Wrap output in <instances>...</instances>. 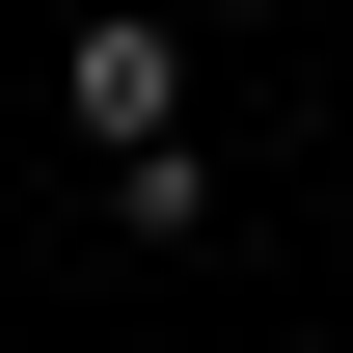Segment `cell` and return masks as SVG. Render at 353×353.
Instances as JSON below:
<instances>
[{"label":"cell","mask_w":353,"mask_h":353,"mask_svg":"<svg viewBox=\"0 0 353 353\" xmlns=\"http://www.w3.org/2000/svg\"><path fill=\"white\" fill-rule=\"evenodd\" d=\"M190 0H82V28H54V136H82V163H136V136H190Z\"/></svg>","instance_id":"6da1fadb"},{"label":"cell","mask_w":353,"mask_h":353,"mask_svg":"<svg viewBox=\"0 0 353 353\" xmlns=\"http://www.w3.org/2000/svg\"><path fill=\"white\" fill-rule=\"evenodd\" d=\"M109 245H218V136H136L109 163Z\"/></svg>","instance_id":"7a4b0ae2"},{"label":"cell","mask_w":353,"mask_h":353,"mask_svg":"<svg viewBox=\"0 0 353 353\" xmlns=\"http://www.w3.org/2000/svg\"><path fill=\"white\" fill-rule=\"evenodd\" d=\"M190 28H272V0H190Z\"/></svg>","instance_id":"3957f363"}]
</instances>
